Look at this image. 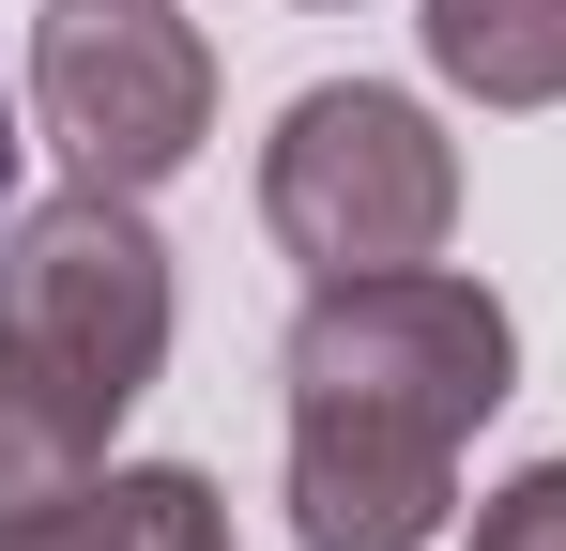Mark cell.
I'll return each mask as SVG.
<instances>
[{"label":"cell","mask_w":566,"mask_h":551,"mask_svg":"<svg viewBox=\"0 0 566 551\" xmlns=\"http://www.w3.org/2000/svg\"><path fill=\"white\" fill-rule=\"evenodd\" d=\"M505 383H521V337L474 276H322L291 322V537L429 551L460 506V445L505 414Z\"/></svg>","instance_id":"obj_1"},{"label":"cell","mask_w":566,"mask_h":551,"mask_svg":"<svg viewBox=\"0 0 566 551\" xmlns=\"http://www.w3.org/2000/svg\"><path fill=\"white\" fill-rule=\"evenodd\" d=\"M169 367V246L138 199L62 184L0 230V537L107 475V429Z\"/></svg>","instance_id":"obj_2"},{"label":"cell","mask_w":566,"mask_h":551,"mask_svg":"<svg viewBox=\"0 0 566 551\" xmlns=\"http://www.w3.org/2000/svg\"><path fill=\"white\" fill-rule=\"evenodd\" d=\"M261 230H276L306 276H398V261H444L460 230V154L413 92L368 77H322L276 107L261 138Z\"/></svg>","instance_id":"obj_3"},{"label":"cell","mask_w":566,"mask_h":551,"mask_svg":"<svg viewBox=\"0 0 566 551\" xmlns=\"http://www.w3.org/2000/svg\"><path fill=\"white\" fill-rule=\"evenodd\" d=\"M31 107H46V138L77 154V184L138 199V184H169L199 154V123H214V46H199L169 0H62L46 46H31Z\"/></svg>","instance_id":"obj_4"},{"label":"cell","mask_w":566,"mask_h":551,"mask_svg":"<svg viewBox=\"0 0 566 551\" xmlns=\"http://www.w3.org/2000/svg\"><path fill=\"white\" fill-rule=\"evenodd\" d=\"M0 551H230V506H214V475H185V459H138V475L62 490L46 521H15Z\"/></svg>","instance_id":"obj_5"},{"label":"cell","mask_w":566,"mask_h":551,"mask_svg":"<svg viewBox=\"0 0 566 551\" xmlns=\"http://www.w3.org/2000/svg\"><path fill=\"white\" fill-rule=\"evenodd\" d=\"M429 77L474 107H566V0H429Z\"/></svg>","instance_id":"obj_6"},{"label":"cell","mask_w":566,"mask_h":551,"mask_svg":"<svg viewBox=\"0 0 566 551\" xmlns=\"http://www.w3.org/2000/svg\"><path fill=\"white\" fill-rule=\"evenodd\" d=\"M474 551H566V459H521V475L474 506Z\"/></svg>","instance_id":"obj_7"},{"label":"cell","mask_w":566,"mask_h":551,"mask_svg":"<svg viewBox=\"0 0 566 551\" xmlns=\"http://www.w3.org/2000/svg\"><path fill=\"white\" fill-rule=\"evenodd\" d=\"M0 199H15V92H0Z\"/></svg>","instance_id":"obj_8"}]
</instances>
